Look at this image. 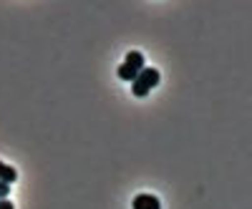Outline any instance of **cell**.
<instances>
[{"label": "cell", "instance_id": "cell-3", "mask_svg": "<svg viewBox=\"0 0 252 209\" xmlns=\"http://www.w3.org/2000/svg\"><path fill=\"white\" fill-rule=\"evenodd\" d=\"M124 63H126V66H131L134 71H141V68H146V66H144V53H139V51H129V53H126Z\"/></svg>", "mask_w": 252, "mask_h": 209}, {"label": "cell", "instance_id": "cell-2", "mask_svg": "<svg viewBox=\"0 0 252 209\" xmlns=\"http://www.w3.org/2000/svg\"><path fill=\"white\" fill-rule=\"evenodd\" d=\"M134 209H161V204L154 194H136L134 197Z\"/></svg>", "mask_w": 252, "mask_h": 209}, {"label": "cell", "instance_id": "cell-6", "mask_svg": "<svg viewBox=\"0 0 252 209\" xmlns=\"http://www.w3.org/2000/svg\"><path fill=\"white\" fill-rule=\"evenodd\" d=\"M8 194H10V184L0 181V199H8Z\"/></svg>", "mask_w": 252, "mask_h": 209}, {"label": "cell", "instance_id": "cell-5", "mask_svg": "<svg viewBox=\"0 0 252 209\" xmlns=\"http://www.w3.org/2000/svg\"><path fill=\"white\" fill-rule=\"evenodd\" d=\"M136 76H139V71H134L131 66H126V63L119 66V78H121V81H131V83H134Z\"/></svg>", "mask_w": 252, "mask_h": 209}, {"label": "cell", "instance_id": "cell-7", "mask_svg": "<svg viewBox=\"0 0 252 209\" xmlns=\"http://www.w3.org/2000/svg\"><path fill=\"white\" fill-rule=\"evenodd\" d=\"M0 209H15L10 199H0Z\"/></svg>", "mask_w": 252, "mask_h": 209}, {"label": "cell", "instance_id": "cell-4", "mask_svg": "<svg viewBox=\"0 0 252 209\" xmlns=\"http://www.w3.org/2000/svg\"><path fill=\"white\" fill-rule=\"evenodd\" d=\"M15 179H18V172L13 169V166H8V164H3V161H0V181L13 184Z\"/></svg>", "mask_w": 252, "mask_h": 209}, {"label": "cell", "instance_id": "cell-1", "mask_svg": "<svg viewBox=\"0 0 252 209\" xmlns=\"http://www.w3.org/2000/svg\"><path fill=\"white\" fill-rule=\"evenodd\" d=\"M159 71L157 68H141L139 71V76H136V81L131 83V91H134V96H139V98H144L146 93H149L157 83H159Z\"/></svg>", "mask_w": 252, "mask_h": 209}]
</instances>
